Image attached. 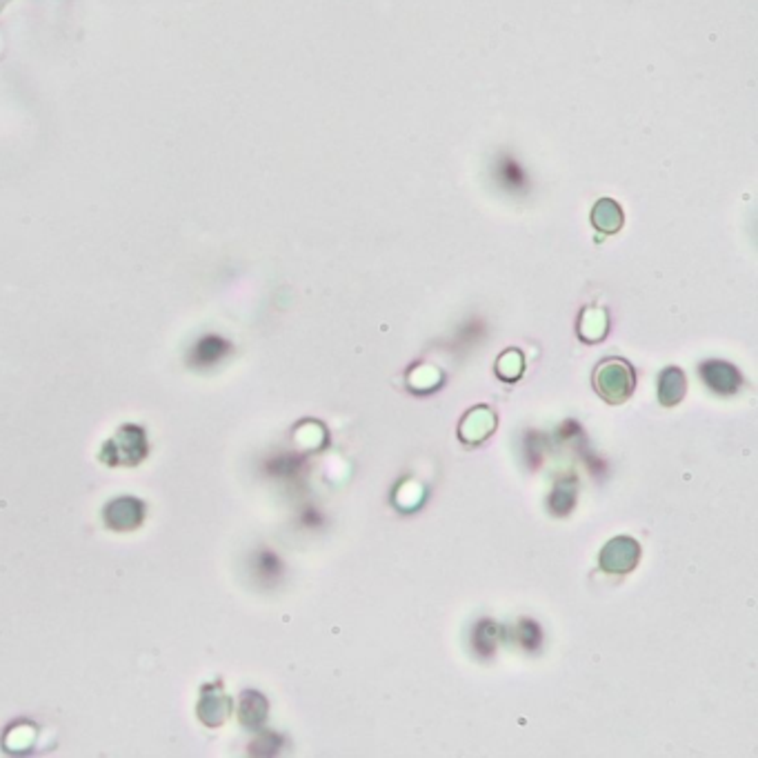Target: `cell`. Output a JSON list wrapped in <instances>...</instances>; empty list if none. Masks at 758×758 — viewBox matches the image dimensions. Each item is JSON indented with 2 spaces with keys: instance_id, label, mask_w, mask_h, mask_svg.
<instances>
[{
  "instance_id": "6da1fadb",
  "label": "cell",
  "mask_w": 758,
  "mask_h": 758,
  "mask_svg": "<svg viewBox=\"0 0 758 758\" xmlns=\"http://www.w3.org/2000/svg\"><path fill=\"white\" fill-rule=\"evenodd\" d=\"M594 387L612 405L625 402L636 387L634 369L623 358H607L594 372Z\"/></svg>"
},
{
  "instance_id": "7a4b0ae2",
  "label": "cell",
  "mask_w": 758,
  "mask_h": 758,
  "mask_svg": "<svg viewBox=\"0 0 758 758\" xmlns=\"http://www.w3.org/2000/svg\"><path fill=\"white\" fill-rule=\"evenodd\" d=\"M640 556V547L634 538H614L605 545L601 554V568L610 574H625L636 568Z\"/></svg>"
},
{
  "instance_id": "3957f363",
  "label": "cell",
  "mask_w": 758,
  "mask_h": 758,
  "mask_svg": "<svg viewBox=\"0 0 758 758\" xmlns=\"http://www.w3.org/2000/svg\"><path fill=\"white\" fill-rule=\"evenodd\" d=\"M701 376L718 394H734L741 387V372L734 365L723 363V360H708L701 365Z\"/></svg>"
},
{
  "instance_id": "277c9868",
  "label": "cell",
  "mask_w": 758,
  "mask_h": 758,
  "mask_svg": "<svg viewBox=\"0 0 758 758\" xmlns=\"http://www.w3.org/2000/svg\"><path fill=\"white\" fill-rule=\"evenodd\" d=\"M496 419L494 414L488 410V407H476L470 414L463 419L461 423V438L470 445H476V443L485 441L491 432H494Z\"/></svg>"
},
{
  "instance_id": "5b68a950",
  "label": "cell",
  "mask_w": 758,
  "mask_h": 758,
  "mask_svg": "<svg viewBox=\"0 0 758 758\" xmlns=\"http://www.w3.org/2000/svg\"><path fill=\"white\" fill-rule=\"evenodd\" d=\"M687 392V381L678 367H667L658 381V401L665 407H674L683 401Z\"/></svg>"
},
{
  "instance_id": "8992f818",
  "label": "cell",
  "mask_w": 758,
  "mask_h": 758,
  "mask_svg": "<svg viewBox=\"0 0 758 758\" xmlns=\"http://www.w3.org/2000/svg\"><path fill=\"white\" fill-rule=\"evenodd\" d=\"M592 223L594 227L601 229L603 234H614L619 232L621 225H623V212H621L619 205L610 198L598 200V205L592 212Z\"/></svg>"
},
{
  "instance_id": "52a82bcc",
  "label": "cell",
  "mask_w": 758,
  "mask_h": 758,
  "mask_svg": "<svg viewBox=\"0 0 758 758\" xmlns=\"http://www.w3.org/2000/svg\"><path fill=\"white\" fill-rule=\"evenodd\" d=\"M474 645H476V649L483 654V657H488V654H494L496 625L489 623V621H483V623L479 625V630H476V634H474Z\"/></svg>"
},
{
  "instance_id": "ba28073f",
  "label": "cell",
  "mask_w": 758,
  "mask_h": 758,
  "mask_svg": "<svg viewBox=\"0 0 758 758\" xmlns=\"http://www.w3.org/2000/svg\"><path fill=\"white\" fill-rule=\"evenodd\" d=\"M521 631H523L521 640L527 649H536L538 645H541V630H538L532 621H525V623L521 625Z\"/></svg>"
}]
</instances>
